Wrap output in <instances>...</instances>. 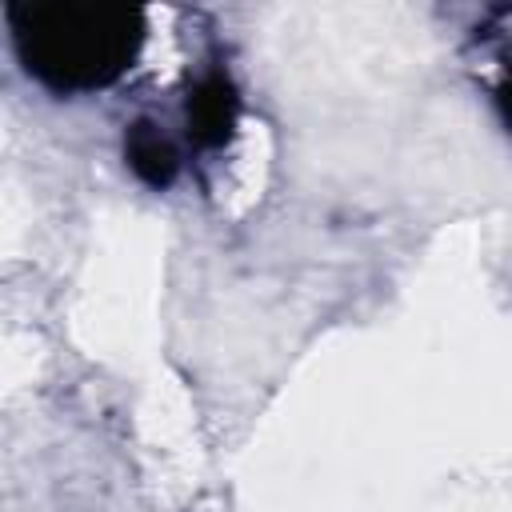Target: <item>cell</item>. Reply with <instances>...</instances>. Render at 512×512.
I'll return each mask as SVG.
<instances>
[{
    "mask_svg": "<svg viewBox=\"0 0 512 512\" xmlns=\"http://www.w3.org/2000/svg\"><path fill=\"white\" fill-rule=\"evenodd\" d=\"M124 164L132 168V176L140 184H148L152 192H164L180 176V148L164 132V124L140 116V120L124 124Z\"/></svg>",
    "mask_w": 512,
    "mask_h": 512,
    "instance_id": "3957f363",
    "label": "cell"
},
{
    "mask_svg": "<svg viewBox=\"0 0 512 512\" xmlns=\"http://www.w3.org/2000/svg\"><path fill=\"white\" fill-rule=\"evenodd\" d=\"M496 108H500V116H504V124L512 132V52L504 56V72L496 80Z\"/></svg>",
    "mask_w": 512,
    "mask_h": 512,
    "instance_id": "277c9868",
    "label": "cell"
},
{
    "mask_svg": "<svg viewBox=\"0 0 512 512\" xmlns=\"http://www.w3.org/2000/svg\"><path fill=\"white\" fill-rule=\"evenodd\" d=\"M20 68L52 96H88L120 84L144 52L148 16L108 0L4 4Z\"/></svg>",
    "mask_w": 512,
    "mask_h": 512,
    "instance_id": "6da1fadb",
    "label": "cell"
},
{
    "mask_svg": "<svg viewBox=\"0 0 512 512\" xmlns=\"http://www.w3.org/2000/svg\"><path fill=\"white\" fill-rule=\"evenodd\" d=\"M240 120V92L224 64L204 68L184 100V128L196 152H224Z\"/></svg>",
    "mask_w": 512,
    "mask_h": 512,
    "instance_id": "7a4b0ae2",
    "label": "cell"
}]
</instances>
